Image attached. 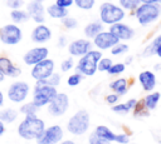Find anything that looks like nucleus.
Returning <instances> with one entry per match:
<instances>
[{"mask_svg":"<svg viewBox=\"0 0 161 144\" xmlns=\"http://www.w3.org/2000/svg\"><path fill=\"white\" fill-rule=\"evenodd\" d=\"M54 4H57V5L60 6V8L68 9V8H70V6L74 4V1H73V0H55Z\"/></svg>","mask_w":161,"mask_h":144,"instance_id":"43","label":"nucleus"},{"mask_svg":"<svg viewBox=\"0 0 161 144\" xmlns=\"http://www.w3.org/2000/svg\"><path fill=\"white\" fill-rule=\"evenodd\" d=\"M49 55V49L45 46H35L29 49L24 55H23V61L28 66H34L35 64L40 63L42 60L47 59Z\"/></svg>","mask_w":161,"mask_h":144,"instance_id":"12","label":"nucleus"},{"mask_svg":"<svg viewBox=\"0 0 161 144\" xmlns=\"http://www.w3.org/2000/svg\"><path fill=\"white\" fill-rule=\"evenodd\" d=\"M138 81L142 86V89L145 91H153V89L156 88L157 80H156V75L151 71V70H143L138 74Z\"/></svg>","mask_w":161,"mask_h":144,"instance_id":"19","label":"nucleus"},{"mask_svg":"<svg viewBox=\"0 0 161 144\" xmlns=\"http://www.w3.org/2000/svg\"><path fill=\"white\" fill-rule=\"evenodd\" d=\"M131 144H136V143H131Z\"/></svg>","mask_w":161,"mask_h":144,"instance_id":"54","label":"nucleus"},{"mask_svg":"<svg viewBox=\"0 0 161 144\" xmlns=\"http://www.w3.org/2000/svg\"><path fill=\"white\" fill-rule=\"evenodd\" d=\"M98 136H101V138H103V139H106V140H108V141H116V138H117V134L116 133H113L108 126H106V125H97L96 126V129L93 130Z\"/></svg>","mask_w":161,"mask_h":144,"instance_id":"25","label":"nucleus"},{"mask_svg":"<svg viewBox=\"0 0 161 144\" xmlns=\"http://www.w3.org/2000/svg\"><path fill=\"white\" fill-rule=\"evenodd\" d=\"M160 99H161V93L160 91H151L142 100H143V104H145L147 110H153V109H156Z\"/></svg>","mask_w":161,"mask_h":144,"instance_id":"24","label":"nucleus"},{"mask_svg":"<svg viewBox=\"0 0 161 144\" xmlns=\"http://www.w3.org/2000/svg\"><path fill=\"white\" fill-rule=\"evenodd\" d=\"M72 69H74V60H73L72 56L64 59V60L60 63V71H63V73H68V71L72 70Z\"/></svg>","mask_w":161,"mask_h":144,"instance_id":"39","label":"nucleus"},{"mask_svg":"<svg viewBox=\"0 0 161 144\" xmlns=\"http://www.w3.org/2000/svg\"><path fill=\"white\" fill-rule=\"evenodd\" d=\"M54 69H55V63L53 59H44L42 60L40 63L35 64L33 68H31V71H30V75L31 78L36 81V80H42V79H45L48 76H50L53 73H54Z\"/></svg>","mask_w":161,"mask_h":144,"instance_id":"11","label":"nucleus"},{"mask_svg":"<svg viewBox=\"0 0 161 144\" xmlns=\"http://www.w3.org/2000/svg\"><path fill=\"white\" fill-rule=\"evenodd\" d=\"M5 129H6V128H5V124H4V123L0 120V136H1V135L5 133Z\"/></svg>","mask_w":161,"mask_h":144,"instance_id":"47","label":"nucleus"},{"mask_svg":"<svg viewBox=\"0 0 161 144\" xmlns=\"http://www.w3.org/2000/svg\"><path fill=\"white\" fill-rule=\"evenodd\" d=\"M19 116V110L14 108H5L0 110V120L4 124H11L14 123Z\"/></svg>","mask_w":161,"mask_h":144,"instance_id":"22","label":"nucleus"},{"mask_svg":"<svg viewBox=\"0 0 161 144\" xmlns=\"http://www.w3.org/2000/svg\"><path fill=\"white\" fill-rule=\"evenodd\" d=\"M24 4H25L24 0H6V6L10 8L11 10L21 9L24 6Z\"/></svg>","mask_w":161,"mask_h":144,"instance_id":"41","label":"nucleus"},{"mask_svg":"<svg viewBox=\"0 0 161 144\" xmlns=\"http://www.w3.org/2000/svg\"><path fill=\"white\" fill-rule=\"evenodd\" d=\"M88 143H89V144H111V141H108V140H106V139L98 136L94 131H92V133L89 134V136H88Z\"/></svg>","mask_w":161,"mask_h":144,"instance_id":"40","label":"nucleus"},{"mask_svg":"<svg viewBox=\"0 0 161 144\" xmlns=\"http://www.w3.org/2000/svg\"><path fill=\"white\" fill-rule=\"evenodd\" d=\"M33 1H38V3H44L45 0H33Z\"/></svg>","mask_w":161,"mask_h":144,"instance_id":"53","label":"nucleus"},{"mask_svg":"<svg viewBox=\"0 0 161 144\" xmlns=\"http://www.w3.org/2000/svg\"><path fill=\"white\" fill-rule=\"evenodd\" d=\"M132 111H133V115L135 116H145V115L148 114V110L146 109V106L143 104V100H138Z\"/></svg>","mask_w":161,"mask_h":144,"instance_id":"34","label":"nucleus"},{"mask_svg":"<svg viewBox=\"0 0 161 144\" xmlns=\"http://www.w3.org/2000/svg\"><path fill=\"white\" fill-rule=\"evenodd\" d=\"M126 69V64L125 63H116V64H112V66L109 68V70L107 71L109 75H118V74H122Z\"/></svg>","mask_w":161,"mask_h":144,"instance_id":"37","label":"nucleus"},{"mask_svg":"<svg viewBox=\"0 0 161 144\" xmlns=\"http://www.w3.org/2000/svg\"><path fill=\"white\" fill-rule=\"evenodd\" d=\"M137 99H135V98H132V99H128L127 101H126V104H127V106H128V109L130 110H133V108L136 106V104H137Z\"/></svg>","mask_w":161,"mask_h":144,"instance_id":"45","label":"nucleus"},{"mask_svg":"<svg viewBox=\"0 0 161 144\" xmlns=\"http://www.w3.org/2000/svg\"><path fill=\"white\" fill-rule=\"evenodd\" d=\"M89 125H91V115L88 110L79 109L67 121V130L72 135L80 136L88 131Z\"/></svg>","mask_w":161,"mask_h":144,"instance_id":"2","label":"nucleus"},{"mask_svg":"<svg viewBox=\"0 0 161 144\" xmlns=\"http://www.w3.org/2000/svg\"><path fill=\"white\" fill-rule=\"evenodd\" d=\"M64 138V130L59 124L45 126L42 135L36 139L38 144H59Z\"/></svg>","mask_w":161,"mask_h":144,"instance_id":"9","label":"nucleus"},{"mask_svg":"<svg viewBox=\"0 0 161 144\" xmlns=\"http://www.w3.org/2000/svg\"><path fill=\"white\" fill-rule=\"evenodd\" d=\"M82 79H83V75L75 71L74 74H70V75L67 78V84H68L69 86H77V85L80 84Z\"/></svg>","mask_w":161,"mask_h":144,"instance_id":"36","label":"nucleus"},{"mask_svg":"<svg viewBox=\"0 0 161 144\" xmlns=\"http://www.w3.org/2000/svg\"><path fill=\"white\" fill-rule=\"evenodd\" d=\"M30 38H31V41L33 43L44 44V43H47V41L50 40V38H52V30L47 25H44V24H38L33 29V31L30 34Z\"/></svg>","mask_w":161,"mask_h":144,"instance_id":"17","label":"nucleus"},{"mask_svg":"<svg viewBox=\"0 0 161 144\" xmlns=\"http://www.w3.org/2000/svg\"><path fill=\"white\" fill-rule=\"evenodd\" d=\"M45 129V121L38 115H26L18 125V134L24 140H36Z\"/></svg>","mask_w":161,"mask_h":144,"instance_id":"1","label":"nucleus"},{"mask_svg":"<svg viewBox=\"0 0 161 144\" xmlns=\"http://www.w3.org/2000/svg\"><path fill=\"white\" fill-rule=\"evenodd\" d=\"M111 110L113 111V113H116V114H128L131 110L128 109V106H127V104L126 103H117V104H114V105H112V108H111Z\"/></svg>","mask_w":161,"mask_h":144,"instance_id":"38","label":"nucleus"},{"mask_svg":"<svg viewBox=\"0 0 161 144\" xmlns=\"http://www.w3.org/2000/svg\"><path fill=\"white\" fill-rule=\"evenodd\" d=\"M109 31L121 41V40H131L135 36V30L123 23H116L109 25Z\"/></svg>","mask_w":161,"mask_h":144,"instance_id":"16","label":"nucleus"},{"mask_svg":"<svg viewBox=\"0 0 161 144\" xmlns=\"http://www.w3.org/2000/svg\"><path fill=\"white\" fill-rule=\"evenodd\" d=\"M4 105V94H3V91L0 90V108Z\"/></svg>","mask_w":161,"mask_h":144,"instance_id":"49","label":"nucleus"},{"mask_svg":"<svg viewBox=\"0 0 161 144\" xmlns=\"http://www.w3.org/2000/svg\"><path fill=\"white\" fill-rule=\"evenodd\" d=\"M123 18H125V10L121 6H118L113 3H109V1H106V3L101 4V6H99V20L103 24L112 25V24L122 21Z\"/></svg>","mask_w":161,"mask_h":144,"instance_id":"4","label":"nucleus"},{"mask_svg":"<svg viewBox=\"0 0 161 144\" xmlns=\"http://www.w3.org/2000/svg\"><path fill=\"white\" fill-rule=\"evenodd\" d=\"M92 46L93 44L89 39H75L68 44V53L70 54V56L80 58L89 50H92Z\"/></svg>","mask_w":161,"mask_h":144,"instance_id":"14","label":"nucleus"},{"mask_svg":"<svg viewBox=\"0 0 161 144\" xmlns=\"http://www.w3.org/2000/svg\"><path fill=\"white\" fill-rule=\"evenodd\" d=\"M119 3V6L123 9V10H128V11H135L140 4H141V0H118Z\"/></svg>","mask_w":161,"mask_h":144,"instance_id":"30","label":"nucleus"},{"mask_svg":"<svg viewBox=\"0 0 161 144\" xmlns=\"http://www.w3.org/2000/svg\"><path fill=\"white\" fill-rule=\"evenodd\" d=\"M69 108V96L67 93H58L54 99L48 104V113L52 116H62Z\"/></svg>","mask_w":161,"mask_h":144,"instance_id":"10","label":"nucleus"},{"mask_svg":"<svg viewBox=\"0 0 161 144\" xmlns=\"http://www.w3.org/2000/svg\"><path fill=\"white\" fill-rule=\"evenodd\" d=\"M38 110H39V108H38L33 101L24 103V104H21L20 108H19V113L23 114L24 116H26V115H36Z\"/></svg>","mask_w":161,"mask_h":144,"instance_id":"28","label":"nucleus"},{"mask_svg":"<svg viewBox=\"0 0 161 144\" xmlns=\"http://www.w3.org/2000/svg\"><path fill=\"white\" fill-rule=\"evenodd\" d=\"M128 51V45L123 43H117L114 46L111 48V54L112 55H121Z\"/></svg>","mask_w":161,"mask_h":144,"instance_id":"35","label":"nucleus"},{"mask_svg":"<svg viewBox=\"0 0 161 144\" xmlns=\"http://www.w3.org/2000/svg\"><path fill=\"white\" fill-rule=\"evenodd\" d=\"M155 54L158 56V58H161V46H158L157 49H156V51H155Z\"/></svg>","mask_w":161,"mask_h":144,"instance_id":"50","label":"nucleus"},{"mask_svg":"<svg viewBox=\"0 0 161 144\" xmlns=\"http://www.w3.org/2000/svg\"><path fill=\"white\" fill-rule=\"evenodd\" d=\"M10 19L13 20L14 24L18 25V24H24V23H26V21L30 19V16H29V14H28L26 10L15 9V10H11V11H10Z\"/></svg>","mask_w":161,"mask_h":144,"instance_id":"26","label":"nucleus"},{"mask_svg":"<svg viewBox=\"0 0 161 144\" xmlns=\"http://www.w3.org/2000/svg\"><path fill=\"white\" fill-rule=\"evenodd\" d=\"M103 29H104L103 23H102L101 20H98V21H92V23L87 24V25L84 26V29H83V33H84L86 38L93 39V38L97 36L101 31H103Z\"/></svg>","mask_w":161,"mask_h":144,"instance_id":"21","label":"nucleus"},{"mask_svg":"<svg viewBox=\"0 0 161 144\" xmlns=\"http://www.w3.org/2000/svg\"><path fill=\"white\" fill-rule=\"evenodd\" d=\"M109 89L112 90V93L122 96L128 91V80L126 78H118V79L111 81Z\"/></svg>","mask_w":161,"mask_h":144,"instance_id":"20","label":"nucleus"},{"mask_svg":"<svg viewBox=\"0 0 161 144\" xmlns=\"http://www.w3.org/2000/svg\"><path fill=\"white\" fill-rule=\"evenodd\" d=\"M58 94L55 86L49 85H35L33 89V99L31 101L40 109L43 106H48V104L54 99Z\"/></svg>","mask_w":161,"mask_h":144,"instance_id":"6","label":"nucleus"},{"mask_svg":"<svg viewBox=\"0 0 161 144\" xmlns=\"http://www.w3.org/2000/svg\"><path fill=\"white\" fill-rule=\"evenodd\" d=\"M26 11L33 21L36 24H43L45 21V8L43 6V3L38 1H30L26 4Z\"/></svg>","mask_w":161,"mask_h":144,"instance_id":"15","label":"nucleus"},{"mask_svg":"<svg viewBox=\"0 0 161 144\" xmlns=\"http://www.w3.org/2000/svg\"><path fill=\"white\" fill-rule=\"evenodd\" d=\"M36 144H38V143H36Z\"/></svg>","mask_w":161,"mask_h":144,"instance_id":"55","label":"nucleus"},{"mask_svg":"<svg viewBox=\"0 0 161 144\" xmlns=\"http://www.w3.org/2000/svg\"><path fill=\"white\" fill-rule=\"evenodd\" d=\"M92 44L98 49V50H107L111 49L112 46H114L117 43H119V40L108 30V31H101L97 36H94L92 39Z\"/></svg>","mask_w":161,"mask_h":144,"instance_id":"13","label":"nucleus"},{"mask_svg":"<svg viewBox=\"0 0 161 144\" xmlns=\"http://www.w3.org/2000/svg\"><path fill=\"white\" fill-rule=\"evenodd\" d=\"M57 45H58V48H64V46H67V45H68V39H67V36H65V35H60V36L58 38Z\"/></svg>","mask_w":161,"mask_h":144,"instance_id":"44","label":"nucleus"},{"mask_svg":"<svg viewBox=\"0 0 161 144\" xmlns=\"http://www.w3.org/2000/svg\"><path fill=\"white\" fill-rule=\"evenodd\" d=\"M73 1L74 5L80 10H91L96 4V0H73Z\"/></svg>","mask_w":161,"mask_h":144,"instance_id":"33","label":"nucleus"},{"mask_svg":"<svg viewBox=\"0 0 161 144\" xmlns=\"http://www.w3.org/2000/svg\"><path fill=\"white\" fill-rule=\"evenodd\" d=\"M131 61H132V56H128V59H127V61H126L125 64H130Z\"/></svg>","mask_w":161,"mask_h":144,"instance_id":"52","label":"nucleus"},{"mask_svg":"<svg viewBox=\"0 0 161 144\" xmlns=\"http://www.w3.org/2000/svg\"><path fill=\"white\" fill-rule=\"evenodd\" d=\"M158 46H161V34L158 35V36H156L153 40H152V43L143 50V56H150V55H153L155 54V51H156V49L158 48Z\"/></svg>","mask_w":161,"mask_h":144,"instance_id":"29","label":"nucleus"},{"mask_svg":"<svg viewBox=\"0 0 161 144\" xmlns=\"http://www.w3.org/2000/svg\"><path fill=\"white\" fill-rule=\"evenodd\" d=\"M59 144H77L74 140H70V139H65V140H62Z\"/></svg>","mask_w":161,"mask_h":144,"instance_id":"48","label":"nucleus"},{"mask_svg":"<svg viewBox=\"0 0 161 144\" xmlns=\"http://www.w3.org/2000/svg\"><path fill=\"white\" fill-rule=\"evenodd\" d=\"M45 11H47V14L50 16V18H53V19H63V18H65L69 13H68V9H64V8H60V6H58L57 4H50L49 6H47V9H45Z\"/></svg>","mask_w":161,"mask_h":144,"instance_id":"23","label":"nucleus"},{"mask_svg":"<svg viewBox=\"0 0 161 144\" xmlns=\"http://www.w3.org/2000/svg\"><path fill=\"white\" fill-rule=\"evenodd\" d=\"M102 58V51L101 50H89L87 54L79 58L77 65L74 66L75 71L82 74L83 76H92L97 73V64Z\"/></svg>","mask_w":161,"mask_h":144,"instance_id":"3","label":"nucleus"},{"mask_svg":"<svg viewBox=\"0 0 161 144\" xmlns=\"http://www.w3.org/2000/svg\"><path fill=\"white\" fill-rule=\"evenodd\" d=\"M5 78H6V76H5V75H4V74L0 71V83H3V81L5 80Z\"/></svg>","mask_w":161,"mask_h":144,"instance_id":"51","label":"nucleus"},{"mask_svg":"<svg viewBox=\"0 0 161 144\" xmlns=\"http://www.w3.org/2000/svg\"><path fill=\"white\" fill-rule=\"evenodd\" d=\"M30 86L24 80H15L8 88V99L15 104L24 103L29 95Z\"/></svg>","mask_w":161,"mask_h":144,"instance_id":"7","label":"nucleus"},{"mask_svg":"<svg viewBox=\"0 0 161 144\" xmlns=\"http://www.w3.org/2000/svg\"><path fill=\"white\" fill-rule=\"evenodd\" d=\"M23 39V31L16 24H5L0 28V41L5 45H16Z\"/></svg>","mask_w":161,"mask_h":144,"instance_id":"8","label":"nucleus"},{"mask_svg":"<svg viewBox=\"0 0 161 144\" xmlns=\"http://www.w3.org/2000/svg\"><path fill=\"white\" fill-rule=\"evenodd\" d=\"M104 100H106L107 104H109V105H114V104L118 103V100H119V95H117V94H114V93H111V94H108V95L104 96Z\"/></svg>","mask_w":161,"mask_h":144,"instance_id":"42","label":"nucleus"},{"mask_svg":"<svg viewBox=\"0 0 161 144\" xmlns=\"http://www.w3.org/2000/svg\"><path fill=\"white\" fill-rule=\"evenodd\" d=\"M113 61L111 58H101V60L98 61L97 64V71H101V73H107L109 70V68L112 66Z\"/></svg>","mask_w":161,"mask_h":144,"instance_id":"31","label":"nucleus"},{"mask_svg":"<svg viewBox=\"0 0 161 144\" xmlns=\"http://www.w3.org/2000/svg\"><path fill=\"white\" fill-rule=\"evenodd\" d=\"M60 21H62L63 26L65 29H68V30H73V29H75L78 26V20L75 18H73V16H69V15H67L65 18H63Z\"/></svg>","mask_w":161,"mask_h":144,"instance_id":"32","label":"nucleus"},{"mask_svg":"<svg viewBox=\"0 0 161 144\" xmlns=\"http://www.w3.org/2000/svg\"><path fill=\"white\" fill-rule=\"evenodd\" d=\"M62 81V78H60V74L59 73H53L50 76L45 78V79H42V80H36V84L35 85H49V86H58Z\"/></svg>","mask_w":161,"mask_h":144,"instance_id":"27","label":"nucleus"},{"mask_svg":"<svg viewBox=\"0 0 161 144\" xmlns=\"http://www.w3.org/2000/svg\"><path fill=\"white\" fill-rule=\"evenodd\" d=\"M141 3H145V4H160L161 0H141Z\"/></svg>","mask_w":161,"mask_h":144,"instance_id":"46","label":"nucleus"},{"mask_svg":"<svg viewBox=\"0 0 161 144\" xmlns=\"http://www.w3.org/2000/svg\"><path fill=\"white\" fill-rule=\"evenodd\" d=\"M0 71L8 78H18L21 74V69L16 66L10 58L4 55L0 56Z\"/></svg>","mask_w":161,"mask_h":144,"instance_id":"18","label":"nucleus"},{"mask_svg":"<svg viewBox=\"0 0 161 144\" xmlns=\"http://www.w3.org/2000/svg\"><path fill=\"white\" fill-rule=\"evenodd\" d=\"M161 14V6L160 4H145L141 3L140 6L135 10L136 19L140 25L147 26L151 23L156 21Z\"/></svg>","mask_w":161,"mask_h":144,"instance_id":"5","label":"nucleus"}]
</instances>
